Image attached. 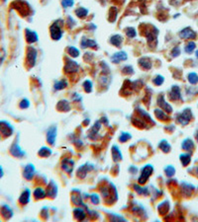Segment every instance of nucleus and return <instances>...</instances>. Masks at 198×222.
I'll list each match as a JSON object with an SVG mask.
<instances>
[{"instance_id":"obj_1","label":"nucleus","mask_w":198,"mask_h":222,"mask_svg":"<svg viewBox=\"0 0 198 222\" xmlns=\"http://www.w3.org/2000/svg\"><path fill=\"white\" fill-rule=\"evenodd\" d=\"M14 128L10 122L7 121H0V135L3 137H9L12 135Z\"/></svg>"},{"instance_id":"obj_2","label":"nucleus","mask_w":198,"mask_h":222,"mask_svg":"<svg viewBox=\"0 0 198 222\" xmlns=\"http://www.w3.org/2000/svg\"><path fill=\"white\" fill-rule=\"evenodd\" d=\"M191 118H192V114L191 112H190V110L189 109H185L183 112H182L181 114H177V121L179 122V124H181L182 125H186L189 122V121L191 120Z\"/></svg>"},{"instance_id":"obj_3","label":"nucleus","mask_w":198,"mask_h":222,"mask_svg":"<svg viewBox=\"0 0 198 222\" xmlns=\"http://www.w3.org/2000/svg\"><path fill=\"white\" fill-rule=\"evenodd\" d=\"M153 171H154L153 166H150V165L145 166V167L143 168V170H142V175L140 176V178H139V183H140V184H145L146 182L148 181V179L150 178V174L153 173Z\"/></svg>"},{"instance_id":"obj_4","label":"nucleus","mask_w":198,"mask_h":222,"mask_svg":"<svg viewBox=\"0 0 198 222\" xmlns=\"http://www.w3.org/2000/svg\"><path fill=\"white\" fill-rule=\"evenodd\" d=\"M51 36L55 41H58L62 38V32L61 29V26L58 25V22H55V24L51 26Z\"/></svg>"},{"instance_id":"obj_5","label":"nucleus","mask_w":198,"mask_h":222,"mask_svg":"<svg viewBox=\"0 0 198 222\" xmlns=\"http://www.w3.org/2000/svg\"><path fill=\"white\" fill-rule=\"evenodd\" d=\"M10 153H11V155H13L14 157H17V158H21L23 156H25V154H26L25 151H23V150L21 149V147H20L19 144L16 141L11 145Z\"/></svg>"},{"instance_id":"obj_6","label":"nucleus","mask_w":198,"mask_h":222,"mask_svg":"<svg viewBox=\"0 0 198 222\" xmlns=\"http://www.w3.org/2000/svg\"><path fill=\"white\" fill-rule=\"evenodd\" d=\"M36 58H37V50H36L34 47L30 46L27 50V61L29 63L30 66L35 65Z\"/></svg>"},{"instance_id":"obj_7","label":"nucleus","mask_w":198,"mask_h":222,"mask_svg":"<svg viewBox=\"0 0 198 222\" xmlns=\"http://www.w3.org/2000/svg\"><path fill=\"white\" fill-rule=\"evenodd\" d=\"M35 174V167L33 164H28L25 168H24L23 176L26 180H31L33 178Z\"/></svg>"},{"instance_id":"obj_8","label":"nucleus","mask_w":198,"mask_h":222,"mask_svg":"<svg viewBox=\"0 0 198 222\" xmlns=\"http://www.w3.org/2000/svg\"><path fill=\"white\" fill-rule=\"evenodd\" d=\"M179 37L181 39H195L196 34L195 32L192 31L190 28H185V29L182 30L179 33Z\"/></svg>"},{"instance_id":"obj_9","label":"nucleus","mask_w":198,"mask_h":222,"mask_svg":"<svg viewBox=\"0 0 198 222\" xmlns=\"http://www.w3.org/2000/svg\"><path fill=\"white\" fill-rule=\"evenodd\" d=\"M128 58L127 56V53L125 51H119V53H114L112 56H111V60L114 63H119L120 61H124Z\"/></svg>"},{"instance_id":"obj_10","label":"nucleus","mask_w":198,"mask_h":222,"mask_svg":"<svg viewBox=\"0 0 198 222\" xmlns=\"http://www.w3.org/2000/svg\"><path fill=\"white\" fill-rule=\"evenodd\" d=\"M30 196H31L30 190L26 189L25 191H23L21 195H20V196H19V203H21V204H23V205L29 203V201H30Z\"/></svg>"},{"instance_id":"obj_11","label":"nucleus","mask_w":198,"mask_h":222,"mask_svg":"<svg viewBox=\"0 0 198 222\" xmlns=\"http://www.w3.org/2000/svg\"><path fill=\"white\" fill-rule=\"evenodd\" d=\"M25 36H26V39L29 43H33L38 41V35L36 32L31 31L29 29H26L25 31Z\"/></svg>"},{"instance_id":"obj_12","label":"nucleus","mask_w":198,"mask_h":222,"mask_svg":"<svg viewBox=\"0 0 198 222\" xmlns=\"http://www.w3.org/2000/svg\"><path fill=\"white\" fill-rule=\"evenodd\" d=\"M55 137H57V128L55 126H53L49 130H48V134H47V140L48 143L50 144H54Z\"/></svg>"},{"instance_id":"obj_13","label":"nucleus","mask_w":198,"mask_h":222,"mask_svg":"<svg viewBox=\"0 0 198 222\" xmlns=\"http://www.w3.org/2000/svg\"><path fill=\"white\" fill-rule=\"evenodd\" d=\"M157 104H158V106H160L162 110L164 111V112H166V113H171V112H172L171 106H169V105H168V103H166V102L164 101V96H161L160 98H158Z\"/></svg>"},{"instance_id":"obj_14","label":"nucleus","mask_w":198,"mask_h":222,"mask_svg":"<svg viewBox=\"0 0 198 222\" xmlns=\"http://www.w3.org/2000/svg\"><path fill=\"white\" fill-rule=\"evenodd\" d=\"M80 46H81L82 49H86V47H95V46H97V43L95 41H93V39L83 38L81 39Z\"/></svg>"},{"instance_id":"obj_15","label":"nucleus","mask_w":198,"mask_h":222,"mask_svg":"<svg viewBox=\"0 0 198 222\" xmlns=\"http://www.w3.org/2000/svg\"><path fill=\"white\" fill-rule=\"evenodd\" d=\"M169 97L171 100H178V99H180L181 96H180V89L178 86H172L171 90H170L169 92Z\"/></svg>"},{"instance_id":"obj_16","label":"nucleus","mask_w":198,"mask_h":222,"mask_svg":"<svg viewBox=\"0 0 198 222\" xmlns=\"http://www.w3.org/2000/svg\"><path fill=\"white\" fill-rule=\"evenodd\" d=\"M0 211H1L2 215L5 219H9L13 216V211H12V209L6 204L3 205V207H1V209H0Z\"/></svg>"},{"instance_id":"obj_17","label":"nucleus","mask_w":198,"mask_h":222,"mask_svg":"<svg viewBox=\"0 0 198 222\" xmlns=\"http://www.w3.org/2000/svg\"><path fill=\"white\" fill-rule=\"evenodd\" d=\"M78 69V64L73 60H69L65 66V70L66 72H75Z\"/></svg>"},{"instance_id":"obj_18","label":"nucleus","mask_w":198,"mask_h":222,"mask_svg":"<svg viewBox=\"0 0 198 222\" xmlns=\"http://www.w3.org/2000/svg\"><path fill=\"white\" fill-rule=\"evenodd\" d=\"M181 147H182V149L186 150V151H192V149L194 148L193 141L191 139H189V138H186V139L182 142Z\"/></svg>"},{"instance_id":"obj_19","label":"nucleus","mask_w":198,"mask_h":222,"mask_svg":"<svg viewBox=\"0 0 198 222\" xmlns=\"http://www.w3.org/2000/svg\"><path fill=\"white\" fill-rule=\"evenodd\" d=\"M122 42H123V38H122V36H120V35H114L110 39L111 45H113V46H117V47H119L121 46Z\"/></svg>"},{"instance_id":"obj_20","label":"nucleus","mask_w":198,"mask_h":222,"mask_svg":"<svg viewBox=\"0 0 198 222\" xmlns=\"http://www.w3.org/2000/svg\"><path fill=\"white\" fill-rule=\"evenodd\" d=\"M139 63H140V65L144 69H150V67H152V62H150V58H148V57L141 58L140 60H139Z\"/></svg>"},{"instance_id":"obj_21","label":"nucleus","mask_w":198,"mask_h":222,"mask_svg":"<svg viewBox=\"0 0 198 222\" xmlns=\"http://www.w3.org/2000/svg\"><path fill=\"white\" fill-rule=\"evenodd\" d=\"M46 195H47V193L45 192V190L42 189V188H38V189H36L35 191H34V196L37 200L44 199V197L46 196Z\"/></svg>"},{"instance_id":"obj_22","label":"nucleus","mask_w":198,"mask_h":222,"mask_svg":"<svg viewBox=\"0 0 198 222\" xmlns=\"http://www.w3.org/2000/svg\"><path fill=\"white\" fill-rule=\"evenodd\" d=\"M112 156H113L115 161L122 160V154H121L120 151H119V148L117 147L116 145H114L112 147Z\"/></svg>"},{"instance_id":"obj_23","label":"nucleus","mask_w":198,"mask_h":222,"mask_svg":"<svg viewBox=\"0 0 198 222\" xmlns=\"http://www.w3.org/2000/svg\"><path fill=\"white\" fill-rule=\"evenodd\" d=\"M62 169L65 170L67 173H71V171H72V169H73V162L71 161L69 163V160H63Z\"/></svg>"},{"instance_id":"obj_24","label":"nucleus","mask_w":198,"mask_h":222,"mask_svg":"<svg viewBox=\"0 0 198 222\" xmlns=\"http://www.w3.org/2000/svg\"><path fill=\"white\" fill-rule=\"evenodd\" d=\"M49 196H51V197H55V195L58 193V187L55 186V184L54 182H51V185H49Z\"/></svg>"},{"instance_id":"obj_25","label":"nucleus","mask_w":198,"mask_h":222,"mask_svg":"<svg viewBox=\"0 0 198 222\" xmlns=\"http://www.w3.org/2000/svg\"><path fill=\"white\" fill-rule=\"evenodd\" d=\"M75 14H76V16L79 18H84L87 16V14H88V10L85 9V8H83V7H80V8H78V9L75 10Z\"/></svg>"},{"instance_id":"obj_26","label":"nucleus","mask_w":198,"mask_h":222,"mask_svg":"<svg viewBox=\"0 0 198 222\" xmlns=\"http://www.w3.org/2000/svg\"><path fill=\"white\" fill-rule=\"evenodd\" d=\"M74 216H75V218L78 219V220H83L84 219V217H85V213L84 211L82 210V209H79V208H76V209H74Z\"/></svg>"},{"instance_id":"obj_27","label":"nucleus","mask_w":198,"mask_h":222,"mask_svg":"<svg viewBox=\"0 0 198 222\" xmlns=\"http://www.w3.org/2000/svg\"><path fill=\"white\" fill-rule=\"evenodd\" d=\"M38 154L40 156H42V157H48V156H50L51 154V150L50 148H48V147H42L41 149L39 150Z\"/></svg>"},{"instance_id":"obj_28","label":"nucleus","mask_w":198,"mask_h":222,"mask_svg":"<svg viewBox=\"0 0 198 222\" xmlns=\"http://www.w3.org/2000/svg\"><path fill=\"white\" fill-rule=\"evenodd\" d=\"M158 147H160L162 151L165 152V153L169 152V150H170V145L168 144V142H166L165 140H161V143L158 144Z\"/></svg>"},{"instance_id":"obj_29","label":"nucleus","mask_w":198,"mask_h":222,"mask_svg":"<svg viewBox=\"0 0 198 222\" xmlns=\"http://www.w3.org/2000/svg\"><path fill=\"white\" fill-rule=\"evenodd\" d=\"M180 161L183 166H187L190 161H191V158H190L189 154H181L180 155Z\"/></svg>"},{"instance_id":"obj_30","label":"nucleus","mask_w":198,"mask_h":222,"mask_svg":"<svg viewBox=\"0 0 198 222\" xmlns=\"http://www.w3.org/2000/svg\"><path fill=\"white\" fill-rule=\"evenodd\" d=\"M67 85V83L65 80H59L58 82H55V90H62V89H65V87Z\"/></svg>"},{"instance_id":"obj_31","label":"nucleus","mask_w":198,"mask_h":222,"mask_svg":"<svg viewBox=\"0 0 198 222\" xmlns=\"http://www.w3.org/2000/svg\"><path fill=\"white\" fill-rule=\"evenodd\" d=\"M187 78H188L189 83H191V84H196V83H198V75L196 73H194V72L189 73Z\"/></svg>"},{"instance_id":"obj_32","label":"nucleus","mask_w":198,"mask_h":222,"mask_svg":"<svg viewBox=\"0 0 198 222\" xmlns=\"http://www.w3.org/2000/svg\"><path fill=\"white\" fill-rule=\"evenodd\" d=\"M67 51H69V53L70 56H72V57H77L79 55V50L76 49V47H74V46H69V50H67Z\"/></svg>"},{"instance_id":"obj_33","label":"nucleus","mask_w":198,"mask_h":222,"mask_svg":"<svg viewBox=\"0 0 198 222\" xmlns=\"http://www.w3.org/2000/svg\"><path fill=\"white\" fill-rule=\"evenodd\" d=\"M164 76H161V75H157V76L153 79L154 84V85H157V86L161 85L162 83H164Z\"/></svg>"},{"instance_id":"obj_34","label":"nucleus","mask_w":198,"mask_h":222,"mask_svg":"<svg viewBox=\"0 0 198 222\" xmlns=\"http://www.w3.org/2000/svg\"><path fill=\"white\" fill-rule=\"evenodd\" d=\"M83 87H84L85 92L90 93L91 91H92V82L89 81V80L84 81V82H83Z\"/></svg>"},{"instance_id":"obj_35","label":"nucleus","mask_w":198,"mask_h":222,"mask_svg":"<svg viewBox=\"0 0 198 222\" xmlns=\"http://www.w3.org/2000/svg\"><path fill=\"white\" fill-rule=\"evenodd\" d=\"M195 43H194L193 42H189L187 45L185 46V51L187 53H191L192 51L194 50V49H195Z\"/></svg>"},{"instance_id":"obj_36","label":"nucleus","mask_w":198,"mask_h":222,"mask_svg":"<svg viewBox=\"0 0 198 222\" xmlns=\"http://www.w3.org/2000/svg\"><path fill=\"white\" fill-rule=\"evenodd\" d=\"M164 172L168 177H171L174 175V173H175V169H174L172 166H168V167L164 169Z\"/></svg>"},{"instance_id":"obj_37","label":"nucleus","mask_w":198,"mask_h":222,"mask_svg":"<svg viewBox=\"0 0 198 222\" xmlns=\"http://www.w3.org/2000/svg\"><path fill=\"white\" fill-rule=\"evenodd\" d=\"M154 114H157V118H160V120H161H161H166V118H168V116H166V114L162 112V111L158 110V109L154 110Z\"/></svg>"},{"instance_id":"obj_38","label":"nucleus","mask_w":198,"mask_h":222,"mask_svg":"<svg viewBox=\"0 0 198 222\" xmlns=\"http://www.w3.org/2000/svg\"><path fill=\"white\" fill-rule=\"evenodd\" d=\"M19 107L21 109H27V108H29L30 107V102L28 99H23V100L19 103Z\"/></svg>"},{"instance_id":"obj_39","label":"nucleus","mask_w":198,"mask_h":222,"mask_svg":"<svg viewBox=\"0 0 198 222\" xmlns=\"http://www.w3.org/2000/svg\"><path fill=\"white\" fill-rule=\"evenodd\" d=\"M126 34H127V36H128L129 38H135L137 36V32H136V30L134 29V28H128V29H127Z\"/></svg>"},{"instance_id":"obj_40","label":"nucleus","mask_w":198,"mask_h":222,"mask_svg":"<svg viewBox=\"0 0 198 222\" xmlns=\"http://www.w3.org/2000/svg\"><path fill=\"white\" fill-rule=\"evenodd\" d=\"M131 138V135H130V133H126V132H123L120 137H119V140H120L121 142H126L128 139H130Z\"/></svg>"},{"instance_id":"obj_41","label":"nucleus","mask_w":198,"mask_h":222,"mask_svg":"<svg viewBox=\"0 0 198 222\" xmlns=\"http://www.w3.org/2000/svg\"><path fill=\"white\" fill-rule=\"evenodd\" d=\"M62 6L65 7V8H67V7H71V6H73V4H74V0H62Z\"/></svg>"},{"instance_id":"obj_42","label":"nucleus","mask_w":198,"mask_h":222,"mask_svg":"<svg viewBox=\"0 0 198 222\" xmlns=\"http://www.w3.org/2000/svg\"><path fill=\"white\" fill-rule=\"evenodd\" d=\"M180 53V50H179V47H174V49L172 50L171 51V55L173 57H175V56H178Z\"/></svg>"},{"instance_id":"obj_43","label":"nucleus","mask_w":198,"mask_h":222,"mask_svg":"<svg viewBox=\"0 0 198 222\" xmlns=\"http://www.w3.org/2000/svg\"><path fill=\"white\" fill-rule=\"evenodd\" d=\"M123 71H124V73H127V74H132L133 73V68H132V66H128V65H127V66H125L124 67V68H123Z\"/></svg>"},{"instance_id":"obj_44","label":"nucleus","mask_w":198,"mask_h":222,"mask_svg":"<svg viewBox=\"0 0 198 222\" xmlns=\"http://www.w3.org/2000/svg\"><path fill=\"white\" fill-rule=\"evenodd\" d=\"M135 188H136V191L138 192V193H140V195H142V193L143 195H144V193L145 195H148V191H147V189H141V188L137 187V186Z\"/></svg>"},{"instance_id":"obj_45","label":"nucleus","mask_w":198,"mask_h":222,"mask_svg":"<svg viewBox=\"0 0 198 222\" xmlns=\"http://www.w3.org/2000/svg\"><path fill=\"white\" fill-rule=\"evenodd\" d=\"M90 199H91V201H92L94 204H97L99 203V199H98V196L97 195H92Z\"/></svg>"},{"instance_id":"obj_46","label":"nucleus","mask_w":198,"mask_h":222,"mask_svg":"<svg viewBox=\"0 0 198 222\" xmlns=\"http://www.w3.org/2000/svg\"><path fill=\"white\" fill-rule=\"evenodd\" d=\"M3 175H4L3 169H2V167H1V166H0V179H1V178L3 177Z\"/></svg>"},{"instance_id":"obj_47","label":"nucleus","mask_w":198,"mask_h":222,"mask_svg":"<svg viewBox=\"0 0 198 222\" xmlns=\"http://www.w3.org/2000/svg\"><path fill=\"white\" fill-rule=\"evenodd\" d=\"M196 57H197V58H198V50H197V51H196Z\"/></svg>"},{"instance_id":"obj_48","label":"nucleus","mask_w":198,"mask_h":222,"mask_svg":"<svg viewBox=\"0 0 198 222\" xmlns=\"http://www.w3.org/2000/svg\"><path fill=\"white\" fill-rule=\"evenodd\" d=\"M196 138H197V141H198V132H197V134H196Z\"/></svg>"},{"instance_id":"obj_49","label":"nucleus","mask_w":198,"mask_h":222,"mask_svg":"<svg viewBox=\"0 0 198 222\" xmlns=\"http://www.w3.org/2000/svg\"><path fill=\"white\" fill-rule=\"evenodd\" d=\"M197 174H198V168H197Z\"/></svg>"},{"instance_id":"obj_50","label":"nucleus","mask_w":198,"mask_h":222,"mask_svg":"<svg viewBox=\"0 0 198 222\" xmlns=\"http://www.w3.org/2000/svg\"><path fill=\"white\" fill-rule=\"evenodd\" d=\"M0 138H1V135H0Z\"/></svg>"}]
</instances>
